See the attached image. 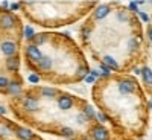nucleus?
Returning <instances> with one entry per match:
<instances>
[{
	"label": "nucleus",
	"instance_id": "8",
	"mask_svg": "<svg viewBox=\"0 0 152 140\" xmlns=\"http://www.w3.org/2000/svg\"><path fill=\"white\" fill-rule=\"evenodd\" d=\"M23 107L26 108L28 111H37L38 110V102H37V99H34V97H26L23 100Z\"/></svg>",
	"mask_w": 152,
	"mask_h": 140
},
{
	"label": "nucleus",
	"instance_id": "28",
	"mask_svg": "<svg viewBox=\"0 0 152 140\" xmlns=\"http://www.w3.org/2000/svg\"><path fill=\"white\" fill-rule=\"evenodd\" d=\"M5 114H6V108L3 105H0V116H5Z\"/></svg>",
	"mask_w": 152,
	"mask_h": 140
},
{
	"label": "nucleus",
	"instance_id": "10",
	"mask_svg": "<svg viewBox=\"0 0 152 140\" xmlns=\"http://www.w3.org/2000/svg\"><path fill=\"white\" fill-rule=\"evenodd\" d=\"M108 12H110V8L107 5H100V6H97V9L94 12V17L97 20H102V18H105L108 15Z\"/></svg>",
	"mask_w": 152,
	"mask_h": 140
},
{
	"label": "nucleus",
	"instance_id": "3",
	"mask_svg": "<svg viewBox=\"0 0 152 140\" xmlns=\"http://www.w3.org/2000/svg\"><path fill=\"white\" fill-rule=\"evenodd\" d=\"M26 55H28V58H29V59L37 61V62L43 58V54L40 52L38 46H35V44H29V46L26 47Z\"/></svg>",
	"mask_w": 152,
	"mask_h": 140
},
{
	"label": "nucleus",
	"instance_id": "1",
	"mask_svg": "<svg viewBox=\"0 0 152 140\" xmlns=\"http://www.w3.org/2000/svg\"><path fill=\"white\" fill-rule=\"evenodd\" d=\"M0 50L3 52L5 56L12 58V56H15V54H17V46H15V43H12V41H3L2 44H0Z\"/></svg>",
	"mask_w": 152,
	"mask_h": 140
},
{
	"label": "nucleus",
	"instance_id": "17",
	"mask_svg": "<svg viewBox=\"0 0 152 140\" xmlns=\"http://www.w3.org/2000/svg\"><path fill=\"white\" fill-rule=\"evenodd\" d=\"M97 76H99V73H97L96 70H91L90 73H88V75L85 76V82H87V84H93V82L96 81Z\"/></svg>",
	"mask_w": 152,
	"mask_h": 140
},
{
	"label": "nucleus",
	"instance_id": "11",
	"mask_svg": "<svg viewBox=\"0 0 152 140\" xmlns=\"http://www.w3.org/2000/svg\"><path fill=\"white\" fill-rule=\"evenodd\" d=\"M104 64L108 67V69H111V70H119V64H117V61L114 59V58H111V56H104Z\"/></svg>",
	"mask_w": 152,
	"mask_h": 140
},
{
	"label": "nucleus",
	"instance_id": "16",
	"mask_svg": "<svg viewBox=\"0 0 152 140\" xmlns=\"http://www.w3.org/2000/svg\"><path fill=\"white\" fill-rule=\"evenodd\" d=\"M35 35L37 34H35L32 26H26V28H24V38H26V40H34Z\"/></svg>",
	"mask_w": 152,
	"mask_h": 140
},
{
	"label": "nucleus",
	"instance_id": "18",
	"mask_svg": "<svg viewBox=\"0 0 152 140\" xmlns=\"http://www.w3.org/2000/svg\"><path fill=\"white\" fill-rule=\"evenodd\" d=\"M56 90L55 88H49V87H46V88H41V95L43 96H49V97H55L56 96Z\"/></svg>",
	"mask_w": 152,
	"mask_h": 140
},
{
	"label": "nucleus",
	"instance_id": "5",
	"mask_svg": "<svg viewBox=\"0 0 152 140\" xmlns=\"http://www.w3.org/2000/svg\"><path fill=\"white\" fill-rule=\"evenodd\" d=\"M135 90V84L132 81H128V79H125V81H120L119 82V92L123 93V95H128V93H132Z\"/></svg>",
	"mask_w": 152,
	"mask_h": 140
},
{
	"label": "nucleus",
	"instance_id": "15",
	"mask_svg": "<svg viewBox=\"0 0 152 140\" xmlns=\"http://www.w3.org/2000/svg\"><path fill=\"white\" fill-rule=\"evenodd\" d=\"M46 41H47V35H46V34H37V35L34 37V43H35V46L43 44V43H46Z\"/></svg>",
	"mask_w": 152,
	"mask_h": 140
},
{
	"label": "nucleus",
	"instance_id": "14",
	"mask_svg": "<svg viewBox=\"0 0 152 140\" xmlns=\"http://www.w3.org/2000/svg\"><path fill=\"white\" fill-rule=\"evenodd\" d=\"M6 90H8L11 95H20V93H21V87H20V84H17V82H11Z\"/></svg>",
	"mask_w": 152,
	"mask_h": 140
},
{
	"label": "nucleus",
	"instance_id": "23",
	"mask_svg": "<svg viewBox=\"0 0 152 140\" xmlns=\"http://www.w3.org/2000/svg\"><path fill=\"white\" fill-rule=\"evenodd\" d=\"M100 72H102V75H104V76H110L111 69H108V67L104 64V62H102V64H100Z\"/></svg>",
	"mask_w": 152,
	"mask_h": 140
},
{
	"label": "nucleus",
	"instance_id": "4",
	"mask_svg": "<svg viewBox=\"0 0 152 140\" xmlns=\"http://www.w3.org/2000/svg\"><path fill=\"white\" fill-rule=\"evenodd\" d=\"M91 136L94 140H108V131L104 128V125H97L91 130Z\"/></svg>",
	"mask_w": 152,
	"mask_h": 140
},
{
	"label": "nucleus",
	"instance_id": "26",
	"mask_svg": "<svg viewBox=\"0 0 152 140\" xmlns=\"http://www.w3.org/2000/svg\"><path fill=\"white\" fill-rule=\"evenodd\" d=\"M78 75H81V78H85V76H87L88 73H87V70H85V69H79V70H78Z\"/></svg>",
	"mask_w": 152,
	"mask_h": 140
},
{
	"label": "nucleus",
	"instance_id": "25",
	"mask_svg": "<svg viewBox=\"0 0 152 140\" xmlns=\"http://www.w3.org/2000/svg\"><path fill=\"white\" fill-rule=\"evenodd\" d=\"M138 15H140V18L143 21H149V15L146 14V12H138Z\"/></svg>",
	"mask_w": 152,
	"mask_h": 140
},
{
	"label": "nucleus",
	"instance_id": "31",
	"mask_svg": "<svg viewBox=\"0 0 152 140\" xmlns=\"http://www.w3.org/2000/svg\"><path fill=\"white\" fill-rule=\"evenodd\" d=\"M148 105H149V108H152V99H151L149 102H148Z\"/></svg>",
	"mask_w": 152,
	"mask_h": 140
},
{
	"label": "nucleus",
	"instance_id": "19",
	"mask_svg": "<svg viewBox=\"0 0 152 140\" xmlns=\"http://www.w3.org/2000/svg\"><path fill=\"white\" fill-rule=\"evenodd\" d=\"M84 113H85V116H87L88 119H93V117H96L94 108H93L91 105H85V108H84Z\"/></svg>",
	"mask_w": 152,
	"mask_h": 140
},
{
	"label": "nucleus",
	"instance_id": "32",
	"mask_svg": "<svg viewBox=\"0 0 152 140\" xmlns=\"http://www.w3.org/2000/svg\"><path fill=\"white\" fill-rule=\"evenodd\" d=\"M82 140H91V139H88V137H84V139H82Z\"/></svg>",
	"mask_w": 152,
	"mask_h": 140
},
{
	"label": "nucleus",
	"instance_id": "2",
	"mask_svg": "<svg viewBox=\"0 0 152 140\" xmlns=\"http://www.w3.org/2000/svg\"><path fill=\"white\" fill-rule=\"evenodd\" d=\"M15 26V18L12 14H9V12H6V14H2L0 15V28L3 29H12Z\"/></svg>",
	"mask_w": 152,
	"mask_h": 140
},
{
	"label": "nucleus",
	"instance_id": "24",
	"mask_svg": "<svg viewBox=\"0 0 152 140\" xmlns=\"http://www.w3.org/2000/svg\"><path fill=\"white\" fill-rule=\"evenodd\" d=\"M96 117L99 119V122H100V123H104V122H107V120H108L107 114H104V113H96Z\"/></svg>",
	"mask_w": 152,
	"mask_h": 140
},
{
	"label": "nucleus",
	"instance_id": "21",
	"mask_svg": "<svg viewBox=\"0 0 152 140\" xmlns=\"http://www.w3.org/2000/svg\"><path fill=\"white\" fill-rule=\"evenodd\" d=\"M9 79L6 78V76H0V88H8L9 87Z\"/></svg>",
	"mask_w": 152,
	"mask_h": 140
},
{
	"label": "nucleus",
	"instance_id": "20",
	"mask_svg": "<svg viewBox=\"0 0 152 140\" xmlns=\"http://www.w3.org/2000/svg\"><path fill=\"white\" fill-rule=\"evenodd\" d=\"M28 81H29L31 84H38V82H40V76H38L37 73H31V75L28 76Z\"/></svg>",
	"mask_w": 152,
	"mask_h": 140
},
{
	"label": "nucleus",
	"instance_id": "29",
	"mask_svg": "<svg viewBox=\"0 0 152 140\" xmlns=\"http://www.w3.org/2000/svg\"><path fill=\"white\" fill-rule=\"evenodd\" d=\"M2 134H6V136H8V134H9V130H6V128H2Z\"/></svg>",
	"mask_w": 152,
	"mask_h": 140
},
{
	"label": "nucleus",
	"instance_id": "6",
	"mask_svg": "<svg viewBox=\"0 0 152 140\" xmlns=\"http://www.w3.org/2000/svg\"><path fill=\"white\" fill-rule=\"evenodd\" d=\"M15 134L21 140H32L34 139V133L31 130H28V128H23V126H20V128L15 130Z\"/></svg>",
	"mask_w": 152,
	"mask_h": 140
},
{
	"label": "nucleus",
	"instance_id": "9",
	"mask_svg": "<svg viewBox=\"0 0 152 140\" xmlns=\"http://www.w3.org/2000/svg\"><path fill=\"white\" fill-rule=\"evenodd\" d=\"M6 67L12 72H17L20 69V58L18 56H12V58H8L6 59Z\"/></svg>",
	"mask_w": 152,
	"mask_h": 140
},
{
	"label": "nucleus",
	"instance_id": "27",
	"mask_svg": "<svg viewBox=\"0 0 152 140\" xmlns=\"http://www.w3.org/2000/svg\"><path fill=\"white\" fill-rule=\"evenodd\" d=\"M9 8H11L12 11H17V9H20V3H12Z\"/></svg>",
	"mask_w": 152,
	"mask_h": 140
},
{
	"label": "nucleus",
	"instance_id": "13",
	"mask_svg": "<svg viewBox=\"0 0 152 140\" xmlns=\"http://www.w3.org/2000/svg\"><path fill=\"white\" fill-rule=\"evenodd\" d=\"M142 76L146 84H152V70L149 67H143L142 69Z\"/></svg>",
	"mask_w": 152,
	"mask_h": 140
},
{
	"label": "nucleus",
	"instance_id": "22",
	"mask_svg": "<svg viewBox=\"0 0 152 140\" xmlns=\"http://www.w3.org/2000/svg\"><path fill=\"white\" fill-rule=\"evenodd\" d=\"M61 134H62V136H67V137H72L75 133H73L72 128H67V126H64V128L61 130Z\"/></svg>",
	"mask_w": 152,
	"mask_h": 140
},
{
	"label": "nucleus",
	"instance_id": "7",
	"mask_svg": "<svg viewBox=\"0 0 152 140\" xmlns=\"http://www.w3.org/2000/svg\"><path fill=\"white\" fill-rule=\"evenodd\" d=\"M58 107L61 110H70L73 107V99L70 96H59L58 99Z\"/></svg>",
	"mask_w": 152,
	"mask_h": 140
},
{
	"label": "nucleus",
	"instance_id": "30",
	"mask_svg": "<svg viewBox=\"0 0 152 140\" xmlns=\"http://www.w3.org/2000/svg\"><path fill=\"white\" fill-rule=\"evenodd\" d=\"M148 35H149V40H151V41H152V28H151V29H149V32H148Z\"/></svg>",
	"mask_w": 152,
	"mask_h": 140
},
{
	"label": "nucleus",
	"instance_id": "12",
	"mask_svg": "<svg viewBox=\"0 0 152 140\" xmlns=\"http://www.w3.org/2000/svg\"><path fill=\"white\" fill-rule=\"evenodd\" d=\"M38 67H40L41 70H49L50 67H52V59H50L49 56H43L40 61H38Z\"/></svg>",
	"mask_w": 152,
	"mask_h": 140
}]
</instances>
